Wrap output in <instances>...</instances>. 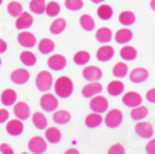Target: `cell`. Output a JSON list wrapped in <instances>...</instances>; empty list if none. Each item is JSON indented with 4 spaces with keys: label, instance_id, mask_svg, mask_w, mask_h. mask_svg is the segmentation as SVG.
Masks as SVG:
<instances>
[{
    "label": "cell",
    "instance_id": "obj_1",
    "mask_svg": "<svg viewBox=\"0 0 155 154\" xmlns=\"http://www.w3.org/2000/svg\"><path fill=\"white\" fill-rule=\"evenodd\" d=\"M54 90L55 94L61 99H68L74 92V82L71 80V78L68 77H60L54 84Z\"/></svg>",
    "mask_w": 155,
    "mask_h": 154
},
{
    "label": "cell",
    "instance_id": "obj_2",
    "mask_svg": "<svg viewBox=\"0 0 155 154\" xmlns=\"http://www.w3.org/2000/svg\"><path fill=\"white\" fill-rule=\"evenodd\" d=\"M53 75L50 71H40L38 75H36V87H38L40 92L46 93L47 90L51 89L53 86Z\"/></svg>",
    "mask_w": 155,
    "mask_h": 154
},
{
    "label": "cell",
    "instance_id": "obj_3",
    "mask_svg": "<svg viewBox=\"0 0 155 154\" xmlns=\"http://www.w3.org/2000/svg\"><path fill=\"white\" fill-rule=\"evenodd\" d=\"M122 121H123V114H122V111L118 110V108H114V110H111L110 112H107L105 118H104L105 125L110 129L119 128L120 124H122Z\"/></svg>",
    "mask_w": 155,
    "mask_h": 154
},
{
    "label": "cell",
    "instance_id": "obj_4",
    "mask_svg": "<svg viewBox=\"0 0 155 154\" xmlns=\"http://www.w3.org/2000/svg\"><path fill=\"white\" fill-rule=\"evenodd\" d=\"M40 107L45 110L46 112H54L58 108V100L54 94L51 93H45L40 97Z\"/></svg>",
    "mask_w": 155,
    "mask_h": 154
},
{
    "label": "cell",
    "instance_id": "obj_5",
    "mask_svg": "<svg viewBox=\"0 0 155 154\" xmlns=\"http://www.w3.org/2000/svg\"><path fill=\"white\" fill-rule=\"evenodd\" d=\"M28 149L32 154H43L47 150V143L43 138L40 136H33L31 140L28 142Z\"/></svg>",
    "mask_w": 155,
    "mask_h": 154
},
{
    "label": "cell",
    "instance_id": "obj_6",
    "mask_svg": "<svg viewBox=\"0 0 155 154\" xmlns=\"http://www.w3.org/2000/svg\"><path fill=\"white\" fill-rule=\"evenodd\" d=\"M90 110L93 112H98V114L105 112L107 110H108V100H107L104 96H101V94H97V96L91 97Z\"/></svg>",
    "mask_w": 155,
    "mask_h": 154
},
{
    "label": "cell",
    "instance_id": "obj_7",
    "mask_svg": "<svg viewBox=\"0 0 155 154\" xmlns=\"http://www.w3.org/2000/svg\"><path fill=\"white\" fill-rule=\"evenodd\" d=\"M17 40L22 47L25 49H32L33 46H36V35H33L32 32H28V31H21L17 36Z\"/></svg>",
    "mask_w": 155,
    "mask_h": 154
},
{
    "label": "cell",
    "instance_id": "obj_8",
    "mask_svg": "<svg viewBox=\"0 0 155 154\" xmlns=\"http://www.w3.org/2000/svg\"><path fill=\"white\" fill-rule=\"evenodd\" d=\"M29 78H31V74H29V71L25 70V68H17L10 75L11 82L15 85H25L29 80Z\"/></svg>",
    "mask_w": 155,
    "mask_h": 154
},
{
    "label": "cell",
    "instance_id": "obj_9",
    "mask_svg": "<svg viewBox=\"0 0 155 154\" xmlns=\"http://www.w3.org/2000/svg\"><path fill=\"white\" fill-rule=\"evenodd\" d=\"M122 101H123V104H125L126 107L134 108V107L141 106L143 97H141V94L137 93V92H127V93L123 94Z\"/></svg>",
    "mask_w": 155,
    "mask_h": 154
},
{
    "label": "cell",
    "instance_id": "obj_10",
    "mask_svg": "<svg viewBox=\"0 0 155 154\" xmlns=\"http://www.w3.org/2000/svg\"><path fill=\"white\" fill-rule=\"evenodd\" d=\"M82 75H83V78L86 80H89V82H97V80H100L101 78H103V71L98 67H96V65H90V67L83 68Z\"/></svg>",
    "mask_w": 155,
    "mask_h": 154
},
{
    "label": "cell",
    "instance_id": "obj_11",
    "mask_svg": "<svg viewBox=\"0 0 155 154\" xmlns=\"http://www.w3.org/2000/svg\"><path fill=\"white\" fill-rule=\"evenodd\" d=\"M101 90H103V86L97 80V82H90L83 86L82 89V96L86 97V99H91V97L97 96V94H101Z\"/></svg>",
    "mask_w": 155,
    "mask_h": 154
},
{
    "label": "cell",
    "instance_id": "obj_12",
    "mask_svg": "<svg viewBox=\"0 0 155 154\" xmlns=\"http://www.w3.org/2000/svg\"><path fill=\"white\" fill-rule=\"evenodd\" d=\"M47 65H48V68L53 71H61V70H64L65 65H67V58L62 54H53L51 57H48Z\"/></svg>",
    "mask_w": 155,
    "mask_h": 154
},
{
    "label": "cell",
    "instance_id": "obj_13",
    "mask_svg": "<svg viewBox=\"0 0 155 154\" xmlns=\"http://www.w3.org/2000/svg\"><path fill=\"white\" fill-rule=\"evenodd\" d=\"M129 79L132 84H143L148 79V71H147V68L137 67L129 74Z\"/></svg>",
    "mask_w": 155,
    "mask_h": 154
},
{
    "label": "cell",
    "instance_id": "obj_14",
    "mask_svg": "<svg viewBox=\"0 0 155 154\" xmlns=\"http://www.w3.org/2000/svg\"><path fill=\"white\" fill-rule=\"evenodd\" d=\"M134 131L143 139H150L154 135V128H152L150 122H139V124H136Z\"/></svg>",
    "mask_w": 155,
    "mask_h": 154
},
{
    "label": "cell",
    "instance_id": "obj_15",
    "mask_svg": "<svg viewBox=\"0 0 155 154\" xmlns=\"http://www.w3.org/2000/svg\"><path fill=\"white\" fill-rule=\"evenodd\" d=\"M33 24V17L31 13H25L24 11L21 15L17 17V21H15V28L18 31H24V29H28L31 28Z\"/></svg>",
    "mask_w": 155,
    "mask_h": 154
},
{
    "label": "cell",
    "instance_id": "obj_16",
    "mask_svg": "<svg viewBox=\"0 0 155 154\" xmlns=\"http://www.w3.org/2000/svg\"><path fill=\"white\" fill-rule=\"evenodd\" d=\"M14 115L18 119H21V121H25V119H28L31 117V108H29V106L25 101L15 103V106H14Z\"/></svg>",
    "mask_w": 155,
    "mask_h": 154
},
{
    "label": "cell",
    "instance_id": "obj_17",
    "mask_svg": "<svg viewBox=\"0 0 155 154\" xmlns=\"http://www.w3.org/2000/svg\"><path fill=\"white\" fill-rule=\"evenodd\" d=\"M114 56H115V49L112 46H101L96 53L97 60L101 63H107V61L112 60Z\"/></svg>",
    "mask_w": 155,
    "mask_h": 154
},
{
    "label": "cell",
    "instance_id": "obj_18",
    "mask_svg": "<svg viewBox=\"0 0 155 154\" xmlns=\"http://www.w3.org/2000/svg\"><path fill=\"white\" fill-rule=\"evenodd\" d=\"M6 131L8 132L11 136H19L24 132V124L21 119H11L6 125Z\"/></svg>",
    "mask_w": 155,
    "mask_h": 154
},
{
    "label": "cell",
    "instance_id": "obj_19",
    "mask_svg": "<svg viewBox=\"0 0 155 154\" xmlns=\"http://www.w3.org/2000/svg\"><path fill=\"white\" fill-rule=\"evenodd\" d=\"M114 38H115L116 43H119V45H126V43H129L133 39V32L127 28H123V29H119V31L115 33Z\"/></svg>",
    "mask_w": 155,
    "mask_h": 154
},
{
    "label": "cell",
    "instance_id": "obj_20",
    "mask_svg": "<svg viewBox=\"0 0 155 154\" xmlns=\"http://www.w3.org/2000/svg\"><path fill=\"white\" fill-rule=\"evenodd\" d=\"M123 89H125V85H123V82H120V80H112V82H110L108 86H107V92L112 97L120 96Z\"/></svg>",
    "mask_w": 155,
    "mask_h": 154
},
{
    "label": "cell",
    "instance_id": "obj_21",
    "mask_svg": "<svg viewBox=\"0 0 155 154\" xmlns=\"http://www.w3.org/2000/svg\"><path fill=\"white\" fill-rule=\"evenodd\" d=\"M46 140L48 143H51V145H55V143H60L61 140V131L57 129L55 126H51V128H47L46 129Z\"/></svg>",
    "mask_w": 155,
    "mask_h": 154
},
{
    "label": "cell",
    "instance_id": "obj_22",
    "mask_svg": "<svg viewBox=\"0 0 155 154\" xmlns=\"http://www.w3.org/2000/svg\"><path fill=\"white\" fill-rule=\"evenodd\" d=\"M0 100H2V103H3L6 107H10V106H13V104H15V101H17L15 90L6 89L3 93L0 94Z\"/></svg>",
    "mask_w": 155,
    "mask_h": 154
},
{
    "label": "cell",
    "instance_id": "obj_23",
    "mask_svg": "<svg viewBox=\"0 0 155 154\" xmlns=\"http://www.w3.org/2000/svg\"><path fill=\"white\" fill-rule=\"evenodd\" d=\"M65 28H67V21H65L64 18H55L54 21L50 24L48 31H50V33H53V35H60V33H62L65 31Z\"/></svg>",
    "mask_w": 155,
    "mask_h": 154
},
{
    "label": "cell",
    "instance_id": "obj_24",
    "mask_svg": "<svg viewBox=\"0 0 155 154\" xmlns=\"http://www.w3.org/2000/svg\"><path fill=\"white\" fill-rule=\"evenodd\" d=\"M53 121L55 124H60V125H65L71 121V112L67 110H58L53 114Z\"/></svg>",
    "mask_w": 155,
    "mask_h": 154
},
{
    "label": "cell",
    "instance_id": "obj_25",
    "mask_svg": "<svg viewBox=\"0 0 155 154\" xmlns=\"http://www.w3.org/2000/svg\"><path fill=\"white\" fill-rule=\"evenodd\" d=\"M32 124L35 125L36 129H40V131H42V129L47 128L48 121H47V118H46V115L43 114V112L36 111V112H33V115H32Z\"/></svg>",
    "mask_w": 155,
    "mask_h": 154
},
{
    "label": "cell",
    "instance_id": "obj_26",
    "mask_svg": "<svg viewBox=\"0 0 155 154\" xmlns=\"http://www.w3.org/2000/svg\"><path fill=\"white\" fill-rule=\"evenodd\" d=\"M103 117H101V114H98V112H91V114H89V115L86 117V119H84V124H86L87 128H97V126H100L101 124H103Z\"/></svg>",
    "mask_w": 155,
    "mask_h": 154
},
{
    "label": "cell",
    "instance_id": "obj_27",
    "mask_svg": "<svg viewBox=\"0 0 155 154\" xmlns=\"http://www.w3.org/2000/svg\"><path fill=\"white\" fill-rule=\"evenodd\" d=\"M112 38H114V35H112V31H111L110 28H105V26H103V28L97 29V32H96L97 42H100V43H108V42H111V39H112Z\"/></svg>",
    "mask_w": 155,
    "mask_h": 154
},
{
    "label": "cell",
    "instance_id": "obj_28",
    "mask_svg": "<svg viewBox=\"0 0 155 154\" xmlns=\"http://www.w3.org/2000/svg\"><path fill=\"white\" fill-rule=\"evenodd\" d=\"M38 49H39V51H40L42 54H50V53L54 51L55 45H54V42H53L51 39L45 38V39H42V40L38 43Z\"/></svg>",
    "mask_w": 155,
    "mask_h": 154
},
{
    "label": "cell",
    "instance_id": "obj_29",
    "mask_svg": "<svg viewBox=\"0 0 155 154\" xmlns=\"http://www.w3.org/2000/svg\"><path fill=\"white\" fill-rule=\"evenodd\" d=\"M97 15H98L100 19H103V21H108L114 15V10L108 4H100V7L97 9Z\"/></svg>",
    "mask_w": 155,
    "mask_h": 154
},
{
    "label": "cell",
    "instance_id": "obj_30",
    "mask_svg": "<svg viewBox=\"0 0 155 154\" xmlns=\"http://www.w3.org/2000/svg\"><path fill=\"white\" fill-rule=\"evenodd\" d=\"M147 115H148V108L144 106L134 107V108H132V111H130V118L134 119V121H141V119H144Z\"/></svg>",
    "mask_w": 155,
    "mask_h": 154
},
{
    "label": "cell",
    "instance_id": "obj_31",
    "mask_svg": "<svg viewBox=\"0 0 155 154\" xmlns=\"http://www.w3.org/2000/svg\"><path fill=\"white\" fill-rule=\"evenodd\" d=\"M120 57L125 61H133L137 57V50L133 46H123L120 49Z\"/></svg>",
    "mask_w": 155,
    "mask_h": 154
},
{
    "label": "cell",
    "instance_id": "obj_32",
    "mask_svg": "<svg viewBox=\"0 0 155 154\" xmlns=\"http://www.w3.org/2000/svg\"><path fill=\"white\" fill-rule=\"evenodd\" d=\"M46 10V2L45 0H31L29 2V11L33 14H43Z\"/></svg>",
    "mask_w": 155,
    "mask_h": 154
},
{
    "label": "cell",
    "instance_id": "obj_33",
    "mask_svg": "<svg viewBox=\"0 0 155 154\" xmlns=\"http://www.w3.org/2000/svg\"><path fill=\"white\" fill-rule=\"evenodd\" d=\"M79 24H81L82 29H84L87 32H91L94 29V26H96V22H94L93 17L89 15V14H83V15L81 17V19H79Z\"/></svg>",
    "mask_w": 155,
    "mask_h": 154
},
{
    "label": "cell",
    "instance_id": "obj_34",
    "mask_svg": "<svg viewBox=\"0 0 155 154\" xmlns=\"http://www.w3.org/2000/svg\"><path fill=\"white\" fill-rule=\"evenodd\" d=\"M19 60H21V63H22L24 65H26V67H33V65L36 64V56L29 50L22 51V53L19 54Z\"/></svg>",
    "mask_w": 155,
    "mask_h": 154
},
{
    "label": "cell",
    "instance_id": "obj_35",
    "mask_svg": "<svg viewBox=\"0 0 155 154\" xmlns=\"http://www.w3.org/2000/svg\"><path fill=\"white\" fill-rule=\"evenodd\" d=\"M118 19H119V22L122 24V25L130 26L136 22V15L132 11H122V13L119 14V17H118Z\"/></svg>",
    "mask_w": 155,
    "mask_h": 154
},
{
    "label": "cell",
    "instance_id": "obj_36",
    "mask_svg": "<svg viewBox=\"0 0 155 154\" xmlns=\"http://www.w3.org/2000/svg\"><path fill=\"white\" fill-rule=\"evenodd\" d=\"M127 71H129V67L126 65V63L119 61V63H116V64L114 65L112 75L115 78H125L126 75H127Z\"/></svg>",
    "mask_w": 155,
    "mask_h": 154
},
{
    "label": "cell",
    "instance_id": "obj_37",
    "mask_svg": "<svg viewBox=\"0 0 155 154\" xmlns=\"http://www.w3.org/2000/svg\"><path fill=\"white\" fill-rule=\"evenodd\" d=\"M90 53L89 51H84V50H81V51H76L74 56V63L76 65H86L89 61H90Z\"/></svg>",
    "mask_w": 155,
    "mask_h": 154
},
{
    "label": "cell",
    "instance_id": "obj_38",
    "mask_svg": "<svg viewBox=\"0 0 155 154\" xmlns=\"http://www.w3.org/2000/svg\"><path fill=\"white\" fill-rule=\"evenodd\" d=\"M7 11L11 17H18L24 13V7L18 2H10L8 6H7Z\"/></svg>",
    "mask_w": 155,
    "mask_h": 154
},
{
    "label": "cell",
    "instance_id": "obj_39",
    "mask_svg": "<svg viewBox=\"0 0 155 154\" xmlns=\"http://www.w3.org/2000/svg\"><path fill=\"white\" fill-rule=\"evenodd\" d=\"M45 11L48 17H57L58 14L61 13V6H60L57 2H50V3L46 4Z\"/></svg>",
    "mask_w": 155,
    "mask_h": 154
},
{
    "label": "cell",
    "instance_id": "obj_40",
    "mask_svg": "<svg viewBox=\"0 0 155 154\" xmlns=\"http://www.w3.org/2000/svg\"><path fill=\"white\" fill-rule=\"evenodd\" d=\"M65 7L71 11H78L83 7V0H65Z\"/></svg>",
    "mask_w": 155,
    "mask_h": 154
},
{
    "label": "cell",
    "instance_id": "obj_41",
    "mask_svg": "<svg viewBox=\"0 0 155 154\" xmlns=\"http://www.w3.org/2000/svg\"><path fill=\"white\" fill-rule=\"evenodd\" d=\"M108 154H125V147L122 145H119V143L112 145L108 149Z\"/></svg>",
    "mask_w": 155,
    "mask_h": 154
},
{
    "label": "cell",
    "instance_id": "obj_42",
    "mask_svg": "<svg viewBox=\"0 0 155 154\" xmlns=\"http://www.w3.org/2000/svg\"><path fill=\"white\" fill-rule=\"evenodd\" d=\"M145 151H147V154H155V139H151V140L147 143Z\"/></svg>",
    "mask_w": 155,
    "mask_h": 154
},
{
    "label": "cell",
    "instance_id": "obj_43",
    "mask_svg": "<svg viewBox=\"0 0 155 154\" xmlns=\"http://www.w3.org/2000/svg\"><path fill=\"white\" fill-rule=\"evenodd\" d=\"M0 153L2 154H14V150L11 149V146H8L7 143L0 145Z\"/></svg>",
    "mask_w": 155,
    "mask_h": 154
},
{
    "label": "cell",
    "instance_id": "obj_44",
    "mask_svg": "<svg viewBox=\"0 0 155 154\" xmlns=\"http://www.w3.org/2000/svg\"><path fill=\"white\" fill-rule=\"evenodd\" d=\"M145 99H147V101L155 104V87H154V89H150L148 92H147V94H145Z\"/></svg>",
    "mask_w": 155,
    "mask_h": 154
},
{
    "label": "cell",
    "instance_id": "obj_45",
    "mask_svg": "<svg viewBox=\"0 0 155 154\" xmlns=\"http://www.w3.org/2000/svg\"><path fill=\"white\" fill-rule=\"evenodd\" d=\"M8 119V111L6 108H0V124H4Z\"/></svg>",
    "mask_w": 155,
    "mask_h": 154
},
{
    "label": "cell",
    "instance_id": "obj_46",
    "mask_svg": "<svg viewBox=\"0 0 155 154\" xmlns=\"http://www.w3.org/2000/svg\"><path fill=\"white\" fill-rule=\"evenodd\" d=\"M7 47H8V46H7V42H6V40L0 39V54H2V53H6V51H7Z\"/></svg>",
    "mask_w": 155,
    "mask_h": 154
},
{
    "label": "cell",
    "instance_id": "obj_47",
    "mask_svg": "<svg viewBox=\"0 0 155 154\" xmlns=\"http://www.w3.org/2000/svg\"><path fill=\"white\" fill-rule=\"evenodd\" d=\"M64 154H81V153H79V151H78L76 149H68V150L65 151Z\"/></svg>",
    "mask_w": 155,
    "mask_h": 154
},
{
    "label": "cell",
    "instance_id": "obj_48",
    "mask_svg": "<svg viewBox=\"0 0 155 154\" xmlns=\"http://www.w3.org/2000/svg\"><path fill=\"white\" fill-rule=\"evenodd\" d=\"M150 7H151L152 11H155V0H151V2H150Z\"/></svg>",
    "mask_w": 155,
    "mask_h": 154
},
{
    "label": "cell",
    "instance_id": "obj_49",
    "mask_svg": "<svg viewBox=\"0 0 155 154\" xmlns=\"http://www.w3.org/2000/svg\"><path fill=\"white\" fill-rule=\"evenodd\" d=\"M91 3H94V4H101L103 2H105V0H90Z\"/></svg>",
    "mask_w": 155,
    "mask_h": 154
},
{
    "label": "cell",
    "instance_id": "obj_50",
    "mask_svg": "<svg viewBox=\"0 0 155 154\" xmlns=\"http://www.w3.org/2000/svg\"><path fill=\"white\" fill-rule=\"evenodd\" d=\"M2 3H3V0H0V4H2Z\"/></svg>",
    "mask_w": 155,
    "mask_h": 154
},
{
    "label": "cell",
    "instance_id": "obj_51",
    "mask_svg": "<svg viewBox=\"0 0 155 154\" xmlns=\"http://www.w3.org/2000/svg\"><path fill=\"white\" fill-rule=\"evenodd\" d=\"M0 65H2V58H0Z\"/></svg>",
    "mask_w": 155,
    "mask_h": 154
},
{
    "label": "cell",
    "instance_id": "obj_52",
    "mask_svg": "<svg viewBox=\"0 0 155 154\" xmlns=\"http://www.w3.org/2000/svg\"><path fill=\"white\" fill-rule=\"evenodd\" d=\"M21 154H28V153H21Z\"/></svg>",
    "mask_w": 155,
    "mask_h": 154
}]
</instances>
